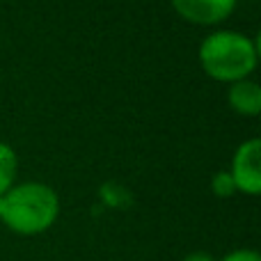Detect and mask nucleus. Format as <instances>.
<instances>
[{"label":"nucleus","instance_id":"obj_1","mask_svg":"<svg viewBox=\"0 0 261 261\" xmlns=\"http://www.w3.org/2000/svg\"><path fill=\"white\" fill-rule=\"evenodd\" d=\"M60 216V197L50 186L25 181L0 197V220L21 236L50 229Z\"/></svg>","mask_w":261,"mask_h":261},{"label":"nucleus","instance_id":"obj_2","mask_svg":"<svg viewBox=\"0 0 261 261\" xmlns=\"http://www.w3.org/2000/svg\"><path fill=\"white\" fill-rule=\"evenodd\" d=\"M257 41L234 30L213 32L199 46L202 69L220 83H236L248 78L257 69Z\"/></svg>","mask_w":261,"mask_h":261},{"label":"nucleus","instance_id":"obj_3","mask_svg":"<svg viewBox=\"0 0 261 261\" xmlns=\"http://www.w3.org/2000/svg\"><path fill=\"white\" fill-rule=\"evenodd\" d=\"M236 190L245 195L261 193V140L250 138L236 149L229 170Z\"/></svg>","mask_w":261,"mask_h":261},{"label":"nucleus","instance_id":"obj_4","mask_svg":"<svg viewBox=\"0 0 261 261\" xmlns=\"http://www.w3.org/2000/svg\"><path fill=\"white\" fill-rule=\"evenodd\" d=\"M181 18L197 25H213L231 16L236 0H170Z\"/></svg>","mask_w":261,"mask_h":261},{"label":"nucleus","instance_id":"obj_5","mask_svg":"<svg viewBox=\"0 0 261 261\" xmlns=\"http://www.w3.org/2000/svg\"><path fill=\"white\" fill-rule=\"evenodd\" d=\"M227 99L234 113L245 115V117H254L261 113V87L250 78L231 83L229 92H227Z\"/></svg>","mask_w":261,"mask_h":261},{"label":"nucleus","instance_id":"obj_6","mask_svg":"<svg viewBox=\"0 0 261 261\" xmlns=\"http://www.w3.org/2000/svg\"><path fill=\"white\" fill-rule=\"evenodd\" d=\"M16 172H18L16 151H14L9 144L0 142V197H3V195L14 186Z\"/></svg>","mask_w":261,"mask_h":261},{"label":"nucleus","instance_id":"obj_7","mask_svg":"<svg viewBox=\"0 0 261 261\" xmlns=\"http://www.w3.org/2000/svg\"><path fill=\"white\" fill-rule=\"evenodd\" d=\"M101 199H103L108 206L126 208L133 197H130V193H128V190H124L122 186H117V184H106L103 188H101Z\"/></svg>","mask_w":261,"mask_h":261},{"label":"nucleus","instance_id":"obj_8","mask_svg":"<svg viewBox=\"0 0 261 261\" xmlns=\"http://www.w3.org/2000/svg\"><path fill=\"white\" fill-rule=\"evenodd\" d=\"M211 188L216 193V197H231L236 193L234 179H231L229 172H216L211 179Z\"/></svg>","mask_w":261,"mask_h":261},{"label":"nucleus","instance_id":"obj_9","mask_svg":"<svg viewBox=\"0 0 261 261\" xmlns=\"http://www.w3.org/2000/svg\"><path fill=\"white\" fill-rule=\"evenodd\" d=\"M220 261H261V257L254 250H234V252H229Z\"/></svg>","mask_w":261,"mask_h":261},{"label":"nucleus","instance_id":"obj_10","mask_svg":"<svg viewBox=\"0 0 261 261\" xmlns=\"http://www.w3.org/2000/svg\"><path fill=\"white\" fill-rule=\"evenodd\" d=\"M181 261H216V259L206 252H193V254H188V257H184Z\"/></svg>","mask_w":261,"mask_h":261}]
</instances>
